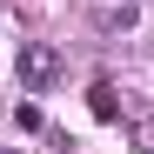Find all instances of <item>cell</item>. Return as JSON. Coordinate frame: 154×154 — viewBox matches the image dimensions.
<instances>
[{
    "mask_svg": "<svg viewBox=\"0 0 154 154\" xmlns=\"http://www.w3.org/2000/svg\"><path fill=\"white\" fill-rule=\"evenodd\" d=\"M60 47H47V40H20L14 47V81L20 87H27V94H47V87H54L60 81Z\"/></svg>",
    "mask_w": 154,
    "mask_h": 154,
    "instance_id": "obj_1",
    "label": "cell"
},
{
    "mask_svg": "<svg viewBox=\"0 0 154 154\" xmlns=\"http://www.w3.org/2000/svg\"><path fill=\"white\" fill-rule=\"evenodd\" d=\"M87 107H94L100 121H114V114H121V107H114V87H107V81H94V94H87Z\"/></svg>",
    "mask_w": 154,
    "mask_h": 154,
    "instance_id": "obj_2",
    "label": "cell"
},
{
    "mask_svg": "<svg viewBox=\"0 0 154 154\" xmlns=\"http://www.w3.org/2000/svg\"><path fill=\"white\" fill-rule=\"evenodd\" d=\"M100 27H121V34H127V27H134V7H127V0H121V7H107V14H100Z\"/></svg>",
    "mask_w": 154,
    "mask_h": 154,
    "instance_id": "obj_3",
    "label": "cell"
}]
</instances>
